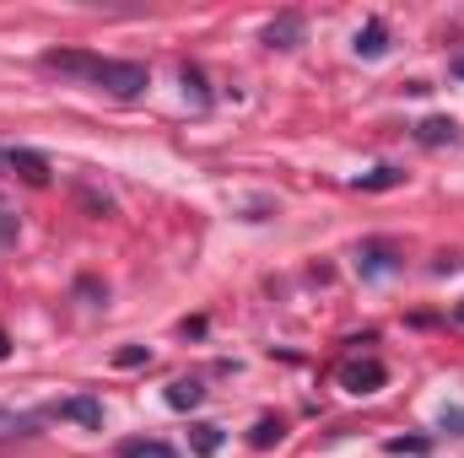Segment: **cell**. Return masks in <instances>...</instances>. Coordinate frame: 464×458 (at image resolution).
<instances>
[{"label": "cell", "mask_w": 464, "mask_h": 458, "mask_svg": "<svg viewBox=\"0 0 464 458\" xmlns=\"http://www.w3.org/2000/svg\"><path fill=\"white\" fill-rule=\"evenodd\" d=\"M11 243H16V216L0 205V248H11Z\"/></svg>", "instance_id": "d6986e66"}, {"label": "cell", "mask_w": 464, "mask_h": 458, "mask_svg": "<svg viewBox=\"0 0 464 458\" xmlns=\"http://www.w3.org/2000/svg\"><path fill=\"white\" fill-rule=\"evenodd\" d=\"M389 270H400V253H394V243H362V248H356V275H362V281H372V275H389Z\"/></svg>", "instance_id": "8992f818"}, {"label": "cell", "mask_w": 464, "mask_h": 458, "mask_svg": "<svg viewBox=\"0 0 464 458\" xmlns=\"http://www.w3.org/2000/svg\"><path fill=\"white\" fill-rule=\"evenodd\" d=\"M200 399H206V388H200L195 377H179V383H168V405H173V410H195Z\"/></svg>", "instance_id": "4fadbf2b"}, {"label": "cell", "mask_w": 464, "mask_h": 458, "mask_svg": "<svg viewBox=\"0 0 464 458\" xmlns=\"http://www.w3.org/2000/svg\"><path fill=\"white\" fill-rule=\"evenodd\" d=\"M179 81H184V98H189L195 109H206V103H211V92H206V76H200L195 65H184V71H179Z\"/></svg>", "instance_id": "9a60e30c"}, {"label": "cell", "mask_w": 464, "mask_h": 458, "mask_svg": "<svg viewBox=\"0 0 464 458\" xmlns=\"http://www.w3.org/2000/svg\"><path fill=\"white\" fill-rule=\"evenodd\" d=\"M459 324H464V308H459Z\"/></svg>", "instance_id": "603a6c76"}, {"label": "cell", "mask_w": 464, "mask_h": 458, "mask_svg": "<svg viewBox=\"0 0 464 458\" xmlns=\"http://www.w3.org/2000/svg\"><path fill=\"white\" fill-rule=\"evenodd\" d=\"M416 140H421V146H454V140H459V124L449 114H432V119L416 124Z\"/></svg>", "instance_id": "ba28073f"}, {"label": "cell", "mask_w": 464, "mask_h": 458, "mask_svg": "<svg viewBox=\"0 0 464 458\" xmlns=\"http://www.w3.org/2000/svg\"><path fill=\"white\" fill-rule=\"evenodd\" d=\"M114 361H119V367H140V361H151V350H146V345H124Z\"/></svg>", "instance_id": "ac0fdd59"}, {"label": "cell", "mask_w": 464, "mask_h": 458, "mask_svg": "<svg viewBox=\"0 0 464 458\" xmlns=\"http://www.w3.org/2000/svg\"><path fill=\"white\" fill-rule=\"evenodd\" d=\"M5 167H11L22 184H33V189L49 184V157H38V151H27V146H11V151H5Z\"/></svg>", "instance_id": "5b68a950"}, {"label": "cell", "mask_w": 464, "mask_h": 458, "mask_svg": "<svg viewBox=\"0 0 464 458\" xmlns=\"http://www.w3.org/2000/svg\"><path fill=\"white\" fill-rule=\"evenodd\" d=\"M454 76H459V81H464V54H459V60H454Z\"/></svg>", "instance_id": "44dd1931"}, {"label": "cell", "mask_w": 464, "mask_h": 458, "mask_svg": "<svg viewBox=\"0 0 464 458\" xmlns=\"http://www.w3.org/2000/svg\"><path fill=\"white\" fill-rule=\"evenodd\" d=\"M5 350H11V345H5V335H0V361H5Z\"/></svg>", "instance_id": "7402d4cb"}, {"label": "cell", "mask_w": 464, "mask_h": 458, "mask_svg": "<svg viewBox=\"0 0 464 458\" xmlns=\"http://www.w3.org/2000/svg\"><path fill=\"white\" fill-rule=\"evenodd\" d=\"M383 383H389V372H383V361H372V356L341 367V388H346V394H378Z\"/></svg>", "instance_id": "277c9868"}, {"label": "cell", "mask_w": 464, "mask_h": 458, "mask_svg": "<svg viewBox=\"0 0 464 458\" xmlns=\"http://www.w3.org/2000/svg\"><path fill=\"white\" fill-rule=\"evenodd\" d=\"M119 458H179V448L162 443V437H124L119 443Z\"/></svg>", "instance_id": "30bf717a"}, {"label": "cell", "mask_w": 464, "mask_h": 458, "mask_svg": "<svg viewBox=\"0 0 464 458\" xmlns=\"http://www.w3.org/2000/svg\"><path fill=\"white\" fill-rule=\"evenodd\" d=\"M92 87H103L109 98H140L151 87V71L140 60H103L98 76H92Z\"/></svg>", "instance_id": "6da1fadb"}, {"label": "cell", "mask_w": 464, "mask_h": 458, "mask_svg": "<svg viewBox=\"0 0 464 458\" xmlns=\"http://www.w3.org/2000/svg\"><path fill=\"white\" fill-rule=\"evenodd\" d=\"M38 421H44V410H0V448L16 443V437H27Z\"/></svg>", "instance_id": "9c48e42d"}, {"label": "cell", "mask_w": 464, "mask_h": 458, "mask_svg": "<svg viewBox=\"0 0 464 458\" xmlns=\"http://www.w3.org/2000/svg\"><path fill=\"white\" fill-rule=\"evenodd\" d=\"M443 426H454V432L464 437V410H443Z\"/></svg>", "instance_id": "ffe728a7"}, {"label": "cell", "mask_w": 464, "mask_h": 458, "mask_svg": "<svg viewBox=\"0 0 464 458\" xmlns=\"http://www.w3.org/2000/svg\"><path fill=\"white\" fill-rule=\"evenodd\" d=\"M400 184H405V173H400V167H372V173H362V178H356V189H362V195H383V189H400Z\"/></svg>", "instance_id": "7c38bea8"}, {"label": "cell", "mask_w": 464, "mask_h": 458, "mask_svg": "<svg viewBox=\"0 0 464 458\" xmlns=\"http://www.w3.org/2000/svg\"><path fill=\"white\" fill-rule=\"evenodd\" d=\"M383 49H389V27L372 16V22L356 33V54H362V60H383Z\"/></svg>", "instance_id": "8fae6325"}, {"label": "cell", "mask_w": 464, "mask_h": 458, "mask_svg": "<svg viewBox=\"0 0 464 458\" xmlns=\"http://www.w3.org/2000/svg\"><path fill=\"white\" fill-rule=\"evenodd\" d=\"M44 415H54V421H76V426H103V399H92V394H71V399L49 405Z\"/></svg>", "instance_id": "3957f363"}, {"label": "cell", "mask_w": 464, "mask_h": 458, "mask_svg": "<svg viewBox=\"0 0 464 458\" xmlns=\"http://www.w3.org/2000/svg\"><path fill=\"white\" fill-rule=\"evenodd\" d=\"M265 43H270V49H297V43H303V16H297V11L276 16V22L265 27Z\"/></svg>", "instance_id": "52a82bcc"}, {"label": "cell", "mask_w": 464, "mask_h": 458, "mask_svg": "<svg viewBox=\"0 0 464 458\" xmlns=\"http://www.w3.org/2000/svg\"><path fill=\"white\" fill-rule=\"evenodd\" d=\"M281 437H286V426H281V421H276V415H265V421H259V426H254V437H248V443H254V448H276V443H281Z\"/></svg>", "instance_id": "2e32d148"}, {"label": "cell", "mask_w": 464, "mask_h": 458, "mask_svg": "<svg viewBox=\"0 0 464 458\" xmlns=\"http://www.w3.org/2000/svg\"><path fill=\"white\" fill-rule=\"evenodd\" d=\"M383 448L394 458H427V443H421V437H389Z\"/></svg>", "instance_id": "e0dca14e"}, {"label": "cell", "mask_w": 464, "mask_h": 458, "mask_svg": "<svg viewBox=\"0 0 464 458\" xmlns=\"http://www.w3.org/2000/svg\"><path fill=\"white\" fill-rule=\"evenodd\" d=\"M189 448L200 458H211L222 448V426H211V421H200V426H189Z\"/></svg>", "instance_id": "5bb4252c"}, {"label": "cell", "mask_w": 464, "mask_h": 458, "mask_svg": "<svg viewBox=\"0 0 464 458\" xmlns=\"http://www.w3.org/2000/svg\"><path fill=\"white\" fill-rule=\"evenodd\" d=\"M98 65H103V54H87V49H49V54H44V71L76 76V81H92Z\"/></svg>", "instance_id": "7a4b0ae2"}]
</instances>
